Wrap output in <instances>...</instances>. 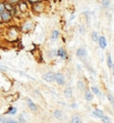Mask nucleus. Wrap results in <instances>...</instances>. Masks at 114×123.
Wrapping results in <instances>:
<instances>
[{
    "mask_svg": "<svg viewBox=\"0 0 114 123\" xmlns=\"http://www.w3.org/2000/svg\"><path fill=\"white\" fill-rule=\"evenodd\" d=\"M20 33L21 31L19 29V27H16V26L9 27V28H7L6 33H5V39L8 42H16V41L19 40Z\"/></svg>",
    "mask_w": 114,
    "mask_h": 123,
    "instance_id": "obj_1",
    "label": "nucleus"
},
{
    "mask_svg": "<svg viewBox=\"0 0 114 123\" xmlns=\"http://www.w3.org/2000/svg\"><path fill=\"white\" fill-rule=\"evenodd\" d=\"M34 27H36V23L33 22V20L31 19H26L21 22V25L19 26V29L22 33H30L31 31H33Z\"/></svg>",
    "mask_w": 114,
    "mask_h": 123,
    "instance_id": "obj_2",
    "label": "nucleus"
},
{
    "mask_svg": "<svg viewBox=\"0 0 114 123\" xmlns=\"http://www.w3.org/2000/svg\"><path fill=\"white\" fill-rule=\"evenodd\" d=\"M31 10L36 14H40L42 12H44L46 11V3H44V1H40V2L31 5Z\"/></svg>",
    "mask_w": 114,
    "mask_h": 123,
    "instance_id": "obj_3",
    "label": "nucleus"
},
{
    "mask_svg": "<svg viewBox=\"0 0 114 123\" xmlns=\"http://www.w3.org/2000/svg\"><path fill=\"white\" fill-rule=\"evenodd\" d=\"M77 57L78 59H80L81 61H83V62H85L86 59H88V50H86L84 47H80V48L77 50Z\"/></svg>",
    "mask_w": 114,
    "mask_h": 123,
    "instance_id": "obj_4",
    "label": "nucleus"
},
{
    "mask_svg": "<svg viewBox=\"0 0 114 123\" xmlns=\"http://www.w3.org/2000/svg\"><path fill=\"white\" fill-rule=\"evenodd\" d=\"M13 14L11 11H8V10H5L1 14V23H10L13 20Z\"/></svg>",
    "mask_w": 114,
    "mask_h": 123,
    "instance_id": "obj_5",
    "label": "nucleus"
},
{
    "mask_svg": "<svg viewBox=\"0 0 114 123\" xmlns=\"http://www.w3.org/2000/svg\"><path fill=\"white\" fill-rule=\"evenodd\" d=\"M55 83H57L59 86H64L66 83V78L64 75V73L62 72H58L55 73Z\"/></svg>",
    "mask_w": 114,
    "mask_h": 123,
    "instance_id": "obj_6",
    "label": "nucleus"
},
{
    "mask_svg": "<svg viewBox=\"0 0 114 123\" xmlns=\"http://www.w3.org/2000/svg\"><path fill=\"white\" fill-rule=\"evenodd\" d=\"M42 79L46 81V82H48V83L55 82V72H53V71L46 72V73L42 75Z\"/></svg>",
    "mask_w": 114,
    "mask_h": 123,
    "instance_id": "obj_7",
    "label": "nucleus"
},
{
    "mask_svg": "<svg viewBox=\"0 0 114 123\" xmlns=\"http://www.w3.org/2000/svg\"><path fill=\"white\" fill-rule=\"evenodd\" d=\"M26 103H27V106H28V109L32 112H38L39 111V108H38L37 103H34L33 101L30 99V98H27L26 99Z\"/></svg>",
    "mask_w": 114,
    "mask_h": 123,
    "instance_id": "obj_8",
    "label": "nucleus"
},
{
    "mask_svg": "<svg viewBox=\"0 0 114 123\" xmlns=\"http://www.w3.org/2000/svg\"><path fill=\"white\" fill-rule=\"evenodd\" d=\"M58 58H60V59H62L64 61L69 59L68 51H66V49L64 47H60V48L58 49Z\"/></svg>",
    "mask_w": 114,
    "mask_h": 123,
    "instance_id": "obj_9",
    "label": "nucleus"
},
{
    "mask_svg": "<svg viewBox=\"0 0 114 123\" xmlns=\"http://www.w3.org/2000/svg\"><path fill=\"white\" fill-rule=\"evenodd\" d=\"M53 117L54 119H57V120L59 121H63L64 119H66V114H64V112L62 111V110L60 109H57L53 111Z\"/></svg>",
    "mask_w": 114,
    "mask_h": 123,
    "instance_id": "obj_10",
    "label": "nucleus"
},
{
    "mask_svg": "<svg viewBox=\"0 0 114 123\" xmlns=\"http://www.w3.org/2000/svg\"><path fill=\"white\" fill-rule=\"evenodd\" d=\"M18 9H19V11L21 12V13H27L29 10V7H28V1H24V0H22L19 5H18Z\"/></svg>",
    "mask_w": 114,
    "mask_h": 123,
    "instance_id": "obj_11",
    "label": "nucleus"
},
{
    "mask_svg": "<svg viewBox=\"0 0 114 123\" xmlns=\"http://www.w3.org/2000/svg\"><path fill=\"white\" fill-rule=\"evenodd\" d=\"M97 43H99L100 49H102V50H105L106 47H108V40H106V38L104 37V36H100Z\"/></svg>",
    "mask_w": 114,
    "mask_h": 123,
    "instance_id": "obj_12",
    "label": "nucleus"
},
{
    "mask_svg": "<svg viewBox=\"0 0 114 123\" xmlns=\"http://www.w3.org/2000/svg\"><path fill=\"white\" fill-rule=\"evenodd\" d=\"M60 31L58 30V29H54V30H52L51 33H50V40L51 41H58L59 39H60Z\"/></svg>",
    "mask_w": 114,
    "mask_h": 123,
    "instance_id": "obj_13",
    "label": "nucleus"
},
{
    "mask_svg": "<svg viewBox=\"0 0 114 123\" xmlns=\"http://www.w3.org/2000/svg\"><path fill=\"white\" fill-rule=\"evenodd\" d=\"M93 98H94V94L92 93L91 89H86L84 91V99H85L86 102H91L93 100Z\"/></svg>",
    "mask_w": 114,
    "mask_h": 123,
    "instance_id": "obj_14",
    "label": "nucleus"
},
{
    "mask_svg": "<svg viewBox=\"0 0 114 123\" xmlns=\"http://www.w3.org/2000/svg\"><path fill=\"white\" fill-rule=\"evenodd\" d=\"M77 89L78 91H85L86 90V83L84 80H79L77 82Z\"/></svg>",
    "mask_w": 114,
    "mask_h": 123,
    "instance_id": "obj_15",
    "label": "nucleus"
},
{
    "mask_svg": "<svg viewBox=\"0 0 114 123\" xmlns=\"http://www.w3.org/2000/svg\"><path fill=\"white\" fill-rule=\"evenodd\" d=\"M103 115H104V112H103L102 110L97 109V108H95V109L92 111V117H96V119H100V120H101V117H102Z\"/></svg>",
    "mask_w": 114,
    "mask_h": 123,
    "instance_id": "obj_16",
    "label": "nucleus"
},
{
    "mask_svg": "<svg viewBox=\"0 0 114 123\" xmlns=\"http://www.w3.org/2000/svg\"><path fill=\"white\" fill-rule=\"evenodd\" d=\"M69 123H83V120L81 117V115L73 114L71 117V119H70V121H69Z\"/></svg>",
    "mask_w": 114,
    "mask_h": 123,
    "instance_id": "obj_17",
    "label": "nucleus"
},
{
    "mask_svg": "<svg viewBox=\"0 0 114 123\" xmlns=\"http://www.w3.org/2000/svg\"><path fill=\"white\" fill-rule=\"evenodd\" d=\"M63 94H64L66 98H72V95H73V90H72L71 86H66V89L63 90Z\"/></svg>",
    "mask_w": 114,
    "mask_h": 123,
    "instance_id": "obj_18",
    "label": "nucleus"
},
{
    "mask_svg": "<svg viewBox=\"0 0 114 123\" xmlns=\"http://www.w3.org/2000/svg\"><path fill=\"white\" fill-rule=\"evenodd\" d=\"M91 91H92V93H93L94 95L102 97V92H101V90H100V88H99V86H91Z\"/></svg>",
    "mask_w": 114,
    "mask_h": 123,
    "instance_id": "obj_19",
    "label": "nucleus"
},
{
    "mask_svg": "<svg viewBox=\"0 0 114 123\" xmlns=\"http://www.w3.org/2000/svg\"><path fill=\"white\" fill-rule=\"evenodd\" d=\"M106 64H108V68L110 70H112V67H113L114 63L112 62V57L110 53H106Z\"/></svg>",
    "mask_w": 114,
    "mask_h": 123,
    "instance_id": "obj_20",
    "label": "nucleus"
},
{
    "mask_svg": "<svg viewBox=\"0 0 114 123\" xmlns=\"http://www.w3.org/2000/svg\"><path fill=\"white\" fill-rule=\"evenodd\" d=\"M99 38H100V34L97 31H92L91 32V40L93 42H97L99 41Z\"/></svg>",
    "mask_w": 114,
    "mask_h": 123,
    "instance_id": "obj_21",
    "label": "nucleus"
},
{
    "mask_svg": "<svg viewBox=\"0 0 114 123\" xmlns=\"http://www.w3.org/2000/svg\"><path fill=\"white\" fill-rule=\"evenodd\" d=\"M17 108H14V106H9L8 110H7V114H10V115H16L17 114Z\"/></svg>",
    "mask_w": 114,
    "mask_h": 123,
    "instance_id": "obj_22",
    "label": "nucleus"
},
{
    "mask_svg": "<svg viewBox=\"0 0 114 123\" xmlns=\"http://www.w3.org/2000/svg\"><path fill=\"white\" fill-rule=\"evenodd\" d=\"M111 2L112 0H101V6H102V8L108 9V7L111 6Z\"/></svg>",
    "mask_w": 114,
    "mask_h": 123,
    "instance_id": "obj_23",
    "label": "nucleus"
},
{
    "mask_svg": "<svg viewBox=\"0 0 114 123\" xmlns=\"http://www.w3.org/2000/svg\"><path fill=\"white\" fill-rule=\"evenodd\" d=\"M5 8H6V10H8V11H11V12H12L14 9H16V7L12 6L11 3L6 2V1H5Z\"/></svg>",
    "mask_w": 114,
    "mask_h": 123,
    "instance_id": "obj_24",
    "label": "nucleus"
},
{
    "mask_svg": "<svg viewBox=\"0 0 114 123\" xmlns=\"http://www.w3.org/2000/svg\"><path fill=\"white\" fill-rule=\"evenodd\" d=\"M106 98H108V102L111 103V105L113 106V109H114V97L111 94V93H108V94H106Z\"/></svg>",
    "mask_w": 114,
    "mask_h": 123,
    "instance_id": "obj_25",
    "label": "nucleus"
},
{
    "mask_svg": "<svg viewBox=\"0 0 114 123\" xmlns=\"http://www.w3.org/2000/svg\"><path fill=\"white\" fill-rule=\"evenodd\" d=\"M6 10V8H5V1H0V23H1V14H2V12Z\"/></svg>",
    "mask_w": 114,
    "mask_h": 123,
    "instance_id": "obj_26",
    "label": "nucleus"
},
{
    "mask_svg": "<svg viewBox=\"0 0 114 123\" xmlns=\"http://www.w3.org/2000/svg\"><path fill=\"white\" fill-rule=\"evenodd\" d=\"M5 1H6V2H9V3H11L12 6H18V5H19V3L21 2V1H22V0H5Z\"/></svg>",
    "mask_w": 114,
    "mask_h": 123,
    "instance_id": "obj_27",
    "label": "nucleus"
},
{
    "mask_svg": "<svg viewBox=\"0 0 114 123\" xmlns=\"http://www.w3.org/2000/svg\"><path fill=\"white\" fill-rule=\"evenodd\" d=\"M101 121H102L103 123H112L111 119H110V117H108V115H103L102 117H101Z\"/></svg>",
    "mask_w": 114,
    "mask_h": 123,
    "instance_id": "obj_28",
    "label": "nucleus"
},
{
    "mask_svg": "<svg viewBox=\"0 0 114 123\" xmlns=\"http://www.w3.org/2000/svg\"><path fill=\"white\" fill-rule=\"evenodd\" d=\"M84 63H85V67H86V68H88V70H89V71L91 72L92 74H95V71H94V69L91 67V64H89V63L86 62V61H85V62H84Z\"/></svg>",
    "mask_w": 114,
    "mask_h": 123,
    "instance_id": "obj_29",
    "label": "nucleus"
},
{
    "mask_svg": "<svg viewBox=\"0 0 114 123\" xmlns=\"http://www.w3.org/2000/svg\"><path fill=\"white\" fill-rule=\"evenodd\" d=\"M6 123H20L18 120H16V119H13V117H8V120H7Z\"/></svg>",
    "mask_w": 114,
    "mask_h": 123,
    "instance_id": "obj_30",
    "label": "nucleus"
},
{
    "mask_svg": "<svg viewBox=\"0 0 114 123\" xmlns=\"http://www.w3.org/2000/svg\"><path fill=\"white\" fill-rule=\"evenodd\" d=\"M7 120H8V117H5V115H0V123H6Z\"/></svg>",
    "mask_w": 114,
    "mask_h": 123,
    "instance_id": "obj_31",
    "label": "nucleus"
},
{
    "mask_svg": "<svg viewBox=\"0 0 114 123\" xmlns=\"http://www.w3.org/2000/svg\"><path fill=\"white\" fill-rule=\"evenodd\" d=\"M18 121L20 123H26L27 122V120L23 117V114H21V115H19V119H18Z\"/></svg>",
    "mask_w": 114,
    "mask_h": 123,
    "instance_id": "obj_32",
    "label": "nucleus"
},
{
    "mask_svg": "<svg viewBox=\"0 0 114 123\" xmlns=\"http://www.w3.org/2000/svg\"><path fill=\"white\" fill-rule=\"evenodd\" d=\"M78 30H79V32H80L81 34H84V33H85V28H84L83 26H80Z\"/></svg>",
    "mask_w": 114,
    "mask_h": 123,
    "instance_id": "obj_33",
    "label": "nucleus"
},
{
    "mask_svg": "<svg viewBox=\"0 0 114 123\" xmlns=\"http://www.w3.org/2000/svg\"><path fill=\"white\" fill-rule=\"evenodd\" d=\"M40 1H42V0H28V2L31 3V5H33V3H37V2H40Z\"/></svg>",
    "mask_w": 114,
    "mask_h": 123,
    "instance_id": "obj_34",
    "label": "nucleus"
},
{
    "mask_svg": "<svg viewBox=\"0 0 114 123\" xmlns=\"http://www.w3.org/2000/svg\"><path fill=\"white\" fill-rule=\"evenodd\" d=\"M0 71L7 72V71H8V68H7V67H3V66H0Z\"/></svg>",
    "mask_w": 114,
    "mask_h": 123,
    "instance_id": "obj_35",
    "label": "nucleus"
},
{
    "mask_svg": "<svg viewBox=\"0 0 114 123\" xmlns=\"http://www.w3.org/2000/svg\"><path fill=\"white\" fill-rule=\"evenodd\" d=\"M70 108H71V109H78V104L75 102H73V103H71V105H70Z\"/></svg>",
    "mask_w": 114,
    "mask_h": 123,
    "instance_id": "obj_36",
    "label": "nucleus"
},
{
    "mask_svg": "<svg viewBox=\"0 0 114 123\" xmlns=\"http://www.w3.org/2000/svg\"><path fill=\"white\" fill-rule=\"evenodd\" d=\"M75 18V16H74V13H71V16H70V21H72Z\"/></svg>",
    "mask_w": 114,
    "mask_h": 123,
    "instance_id": "obj_37",
    "label": "nucleus"
},
{
    "mask_svg": "<svg viewBox=\"0 0 114 123\" xmlns=\"http://www.w3.org/2000/svg\"><path fill=\"white\" fill-rule=\"evenodd\" d=\"M112 73H113V77H114V64H113V67H112Z\"/></svg>",
    "mask_w": 114,
    "mask_h": 123,
    "instance_id": "obj_38",
    "label": "nucleus"
},
{
    "mask_svg": "<svg viewBox=\"0 0 114 123\" xmlns=\"http://www.w3.org/2000/svg\"><path fill=\"white\" fill-rule=\"evenodd\" d=\"M0 40H1V37H0Z\"/></svg>",
    "mask_w": 114,
    "mask_h": 123,
    "instance_id": "obj_39",
    "label": "nucleus"
}]
</instances>
